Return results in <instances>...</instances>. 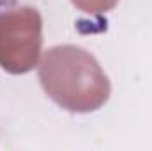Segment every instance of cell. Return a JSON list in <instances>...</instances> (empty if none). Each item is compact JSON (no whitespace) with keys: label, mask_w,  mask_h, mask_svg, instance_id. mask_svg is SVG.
Wrapping results in <instances>:
<instances>
[{"label":"cell","mask_w":152,"mask_h":151,"mask_svg":"<svg viewBox=\"0 0 152 151\" xmlns=\"http://www.w3.org/2000/svg\"><path fill=\"white\" fill-rule=\"evenodd\" d=\"M7 5V0H0V13L4 11V7Z\"/></svg>","instance_id":"6da1fadb"}]
</instances>
